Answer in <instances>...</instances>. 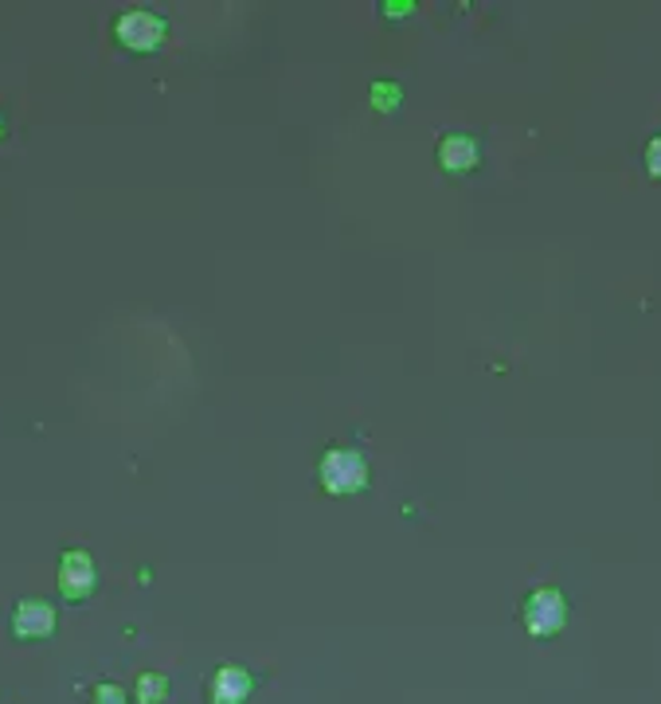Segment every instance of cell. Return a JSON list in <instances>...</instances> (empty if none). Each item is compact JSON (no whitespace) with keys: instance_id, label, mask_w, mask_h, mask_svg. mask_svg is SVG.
Here are the masks:
<instances>
[{"instance_id":"1","label":"cell","mask_w":661,"mask_h":704,"mask_svg":"<svg viewBox=\"0 0 661 704\" xmlns=\"http://www.w3.org/2000/svg\"><path fill=\"white\" fill-rule=\"evenodd\" d=\"M317 478H322V490L333 498H352V493L368 490V462L360 450H325L322 466H317Z\"/></svg>"},{"instance_id":"2","label":"cell","mask_w":661,"mask_h":704,"mask_svg":"<svg viewBox=\"0 0 661 704\" xmlns=\"http://www.w3.org/2000/svg\"><path fill=\"white\" fill-rule=\"evenodd\" d=\"M520 618L533 638H556L568 623V599L560 588H537L520 606Z\"/></svg>"},{"instance_id":"3","label":"cell","mask_w":661,"mask_h":704,"mask_svg":"<svg viewBox=\"0 0 661 704\" xmlns=\"http://www.w3.org/2000/svg\"><path fill=\"white\" fill-rule=\"evenodd\" d=\"M165 32H169V24H165V16H157V12H145V9H130L117 16L114 24V36L122 47H130V52H157V47L165 44Z\"/></svg>"},{"instance_id":"4","label":"cell","mask_w":661,"mask_h":704,"mask_svg":"<svg viewBox=\"0 0 661 704\" xmlns=\"http://www.w3.org/2000/svg\"><path fill=\"white\" fill-rule=\"evenodd\" d=\"M55 623H59V618H55V606L44 603V599H24V603H16V611H12V634L24 638V642L52 638Z\"/></svg>"},{"instance_id":"5","label":"cell","mask_w":661,"mask_h":704,"mask_svg":"<svg viewBox=\"0 0 661 704\" xmlns=\"http://www.w3.org/2000/svg\"><path fill=\"white\" fill-rule=\"evenodd\" d=\"M94 583H99V571H94L90 552H82V548L63 552V560H59V591H63V595H67V599H90Z\"/></svg>"},{"instance_id":"6","label":"cell","mask_w":661,"mask_h":704,"mask_svg":"<svg viewBox=\"0 0 661 704\" xmlns=\"http://www.w3.org/2000/svg\"><path fill=\"white\" fill-rule=\"evenodd\" d=\"M438 165L447 172H474L478 169V142L470 134H447L438 142Z\"/></svg>"},{"instance_id":"7","label":"cell","mask_w":661,"mask_h":704,"mask_svg":"<svg viewBox=\"0 0 661 704\" xmlns=\"http://www.w3.org/2000/svg\"><path fill=\"white\" fill-rule=\"evenodd\" d=\"M255 689L250 673L243 666H220L212 678V701L215 704H243Z\"/></svg>"},{"instance_id":"8","label":"cell","mask_w":661,"mask_h":704,"mask_svg":"<svg viewBox=\"0 0 661 704\" xmlns=\"http://www.w3.org/2000/svg\"><path fill=\"white\" fill-rule=\"evenodd\" d=\"M169 696V678L165 673H142L137 678V701L142 704H161Z\"/></svg>"},{"instance_id":"9","label":"cell","mask_w":661,"mask_h":704,"mask_svg":"<svg viewBox=\"0 0 661 704\" xmlns=\"http://www.w3.org/2000/svg\"><path fill=\"white\" fill-rule=\"evenodd\" d=\"M400 99H403V90L395 87V82H376L372 87V102H376V110H395L400 107Z\"/></svg>"},{"instance_id":"10","label":"cell","mask_w":661,"mask_h":704,"mask_svg":"<svg viewBox=\"0 0 661 704\" xmlns=\"http://www.w3.org/2000/svg\"><path fill=\"white\" fill-rule=\"evenodd\" d=\"M646 172L661 180V137H653V142L646 145Z\"/></svg>"},{"instance_id":"11","label":"cell","mask_w":661,"mask_h":704,"mask_svg":"<svg viewBox=\"0 0 661 704\" xmlns=\"http://www.w3.org/2000/svg\"><path fill=\"white\" fill-rule=\"evenodd\" d=\"M94 704H125V693L117 685H99L94 689Z\"/></svg>"},{"instance_id":"12","label":"cell","mask_w":661,"mask_h":704,"mask_svg":"<svg viewBox=\"0 0 661 704\" xmlns=\"http://www.w3.org/2000/svg\"><path fill=\"white\" fill-rule=\"evenodd\" d=\"M412 9H415L412 0H400V4H395V0H388V4H384V16H407Z\"/></svg>"},{"instance_id":"13","label":"cell","mask_w":661,"mask_h":704,"mask_svg":"<svg viewBox=\"0 0 661 704\" xmlns=\"http://www.w3.org/2000/svg\"><path fill=\"white\" fill-rule=\"evenodd\" d=\"M0 134H4V118H0Z\"/></svg>"}]
</instances>
